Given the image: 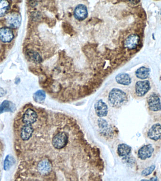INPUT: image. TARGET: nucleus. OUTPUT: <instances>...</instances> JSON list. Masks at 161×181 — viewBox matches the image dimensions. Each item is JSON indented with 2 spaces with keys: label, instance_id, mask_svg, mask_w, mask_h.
<instances>
[{
  "label": "nucleus",
  "instance_id": "nucleus-9",
  "mask_svg": "<svg viewBox=\"0 0 161 181\" xmlns=\"http://www.w3.org/2000/svg\"><path fill=\"white\" fill-rule=\"evenodd\" d=\"M7 22L10 27L17 28L19 27L21 22V16L17 13H10L7 17Z\"/></svg>",
  "mask_w": 161,
  "mask_h": 181
},
{
  "label": "nucleus",
  "instance_id": "nucleus-11",
  "mask_svg": "<svg viewBox=\"0 0 161 181\" xmlns=\"http://www.w3.org/2000/svg\"><path fill=\"white\" fill-rule=\"evenodd\" d=\"M13 33L10 29L2 28L0 29V40L4 43H10L13 39Z\"/></svg>",
  "mask_w": 161,
  "mask_h": 181
},
{
  "label": "nucleus",
  "instance_id": "nucleus-16",
  "mask_svg": "<svg viewBox=\"0 0 161 181\" xmlns=\"http://www.w3.org/2000/svg\"><path fill=\"white\" fill-rule=\"evenodd\" d=\"M46 98V94L43 90L37 91L33 95V99L36 102L43 103Z\"/></svg>",
  "mask_w": 161,
  "mask_h": 181
},
{
  "label": "nucleus",
  "instance_id": "nucleus-13",
  "mask_svg": "<svg viewBox=\"0 0 161 181\" xmlns=\"http://www.w3.org/2000/svg\"><path fill=\"white\" fill-rule=\"evenodd\" d=\"M116 82L121 85L127 86L131 83L130 77L126 73H120L115 77Z\"/></svg>",
  "mask_w": 161,
  "mask_h": 181
},
{
  "label": "nucleus",
  "instance_id": "nucleus-18",
  "mask_svg": "<svg viewBox=\"0 0 161 181\" xmlns=\"http://www.w3.org/2000/svg\"><path fill=\"white\" fill-rule=\"evenodd\" d=\"M15 163V159L12 156L7 155L4 161V170L8 171Z\"/></svg>",
  "mask_w": 161,
  "mask_h": 181
},
{
  "label": "nucleus",
  "instance_id": "nucleus-2",
  "mask_svg": "<svg viewBox=\"0 0 161 181\" xmlns=\"http://www.w3.org/2000/svg\"><path fill=\"white\" fill-rule=\"evenodd\" d=\"M127 100L126 93L118 88H113L109 93L108 101L113 107L115 108L121 107L126 102Z\"/></svg>",
  "mask_w": 161,
  "mask_h": 181
},
{
  "label": "nucleus",
  "instance_id": "nucleus-20",
  "mask_svg": "<svg viewBox=\"0 0 161 181\" xmlns=\"http://www.w3.org/2000/svg\"><path fill=\"white\" fill-rule=\"evenodd\" d=\"M155 166L154 165L153 166H150L149 167H147V168H146L143 171L142 173V174L143 176H147V175H150V174L154 171V169H155Z\"/></svg>",
  "mask_w": 161,
  "mask_h": 181
},
{
  "label": "nucleus",
  "instance_id": "nucleus-12",
  "mask_svg": "<svg viewBox=\"0 0 161 181\" xmlns=\"http://www.w3.org/2000/svg\"><path fill=\"white\" fill-rule=\"evenodd\" d=\"M16 108L15 105L13 103L8 100H4L0 105V114L4 112H13Z\"/></svg>",
  "mask_w": 161,
  "mask_h": 181
},
{
  "label": "nucleus",
  "instance_id": "nucleus-14",
  "mask_svg": "<svg viewBox=\"0 0 161 181\" xmlns=\"http://www.w3.org/2000/svg\"><path fill=\"white\" fill-rule=\"evenodd\" d=\"M131 151V147L126 144L121 143L118 146V154L120 157L127 156L129 155Z\"/></svg>",
  "mask_w": 161,
  "mask_h": 181
},
{
  "label": "nucleus",
  "instance_id": "nucleus-8",
  "mask_svg": "<svg viewBox=\"0 0 161 181\" xmlns=\"http://www.w3.org/2000/svg\"><path fill=\"white\" fill-rule=\"evenodd\" d=\"M74 16L78 20H85L88 15L87 8L83 4H79L74 10Z\"/></svg>",
  "mask_w": 161,
  "mask_h": 181
},
{
  "label": "nucleus",
  "instance_id": "nucleus-1",
  "mask_svg": "<svg viewBox=\"0 0 161 181\" xmlns=\"http://www.w3.org/2000/svg\"><path fill=\"white\" fill-rule=\"evenodd\" d=\"M28 151L30 180L100 181L105 163L99 148L70 116L37 107Z\"/></svg>",
  "mask_w": 161,
  "mask_h": 181
},
{
  "label": "nucleus",
  "instance_id": "nucleus-21",
  "mask_svg": "<svg viewBox=\"0 0 161 181\" xmlns=\"http://www.w3.org/2000/svg\"><path fill=\"white\" fill-rule=\"evenodd\" d=\"M6 94V92L3 88L0 87V98L4 96Z\"/></svg>",
  "mask_w": 161,
  "mask_h": 181
},
{
  "label": "nucleus",
  "instance_id": "nucleus-3",
  "mask_svg": "<svg viewBox=\"0 0 161 181\" xmlns=\"http://www.w3.org/2000/svg\"><path fill=\"white\" fill-rule=\"evenodd\" d=\"M150 90V84L148 80L139 81L135 84V93L138 96H145Z\"/></svg>",
  "mask_w": 161,
  "mask_h": 181
},
{
  "label": "nucleus",
  "instance_id": "nucleus-15",
  "mask_svg": "<svg viewBox=\"0 0 161 181\" xmlns=\"http://www.w3.org/2000/svg\"><path fill=\"white\" fill-rule=\"evenodd\" d=\"M150 70L149 68L145 67H142L137 69L135 72V75L139 79H145L148 78L150 75Z\"/></svg>",
  "mask_w": 161,
  "mask_h": 181
},
{
  "label": "nucleus",
  "instance_id": "nucleus-22",
  "mask_svg": "<svg viewBox=\"0 0 161 181\" xmlns=\"http://www.w3.org/2000/svg\"><path fill=\"white\" fill-rule=\"evenodd\" d=\"M132 4H137L139 1V0H129Z\"/></svg>",
  "mask_w": 161,
  "mask_h": 181
},
{
  "label": "nucleus",
  "instance_id": "nucleus-17",
  "mask_svg": "<svg viewBox=\"0 0 161 181\" xmlns=\"http://www.w3.org/2000/svg\"><path fill=\"white\" fill-rule=\"evenodd\" d=\"M9 8L10 4L8 0H0V17L6 14Z\"/></svg>",
  "mask_w": 161,
  "mask_h": 181
},
{
  "label": "nucleus",
  "instance_id": "nucleus-5",
  "mask_svg": "<svg viewBox=\"0 0 161 181\" xmlns=\"http://www.w3.org/2000/svg\"><path fill=\"white\" fill-rule=\"evenodd\" d=\"M154 151V148L151 144L145 145L139 150L138 156L142 160L151 157Z\"/></svg>",
  "mask_w": 161,
  "mask_h": 181
},
{
  "label": "nucleus",
  "instance_id": "nucleus-23",
  "mask_svg": "<svg viewBox=\"0 0 161 181\" xmlns=\"http://www.w3.org/2000/svg\"></svg>",
  "mask_w": 161,
  "mask_h": 181
},
{
  "label": "nucleus",
  "instance_id": "nucleus-10",
  "mask_svg": "<svg viewBox=\"0 0 161 181\" xmlns=\"http://www.w3.org/2000/svg\"><path fill=\"white\" fill-rule=\"evenodd\" d=\"M139 37L136 34H131L126 38L125 41V46L129 49L136 48L139 43Z\"/></svg>",
  "mask_w": 161,
  "mask_h": 181
},
{
  "label": "nucleus",
  "instance_id": "nucleus-19",
  "mask_svg": "<svg viewBox=\"0 0 161 181\" xmlns=\"http://www.w3.org/2000/svg\"><path fill=\"white\" fill-rule=\"evenodd\" d=\"M27 55L28 58L34 63H40L41 61V57L40 55L36 52L29 51L27 53Z\"/></svg>",
  "mask_w": 161,
  "mask_h": 181
},
{
  "label": "nucleus",
  "instance_id": "nucleus-6",
  "mask_svg": "<svg viewBox=\"0 0 161 181\" xmlns=\"http://www.w3.org/2000/svg\"><path fill=\"white\" fill-rule=\"evenodd\" d=\"M95 110L96 115L100 118L104 117L108 113V107L102 99L98 100L95 105Z\"/></svg>",
  "mask_w": 161,
  "mask_h": 181
},
{
  "label": "nucleus",
  "instance_id": "nucleus-7",
  "mask_svg": "<svg viewBox=\"0 0 161 181\" xmlns=\"http://www.w3.org/2000/svg\"><path fill=\"white\" fill-rule=\"evenodd\" d=\"M148 138L154 141H157L161 138V125L156 124L150 128L147 133Z\"/></svg>",
  "mask_w": 161,
  "mask_h": 181
},
{
  "label": "nucleus",
  "instance_id": "nucleus-4",
  "mask_svg": "<svg viewBox=\"0 0 161 181\" xmlns=\"http://www.w3.org/2000/svg\"><path fill=\"white\" fill-rule=\"evenodd\" d=\"M148 107L151 110L158 111L161 110V103L159 96L155 94H151L147 99Z\"/></svg>",
  "mask_w": 161,
  "mask_h": 181
}]
</instances>
